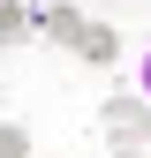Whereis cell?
Masks as SVG:
<instances>
[{
	"mask_svg": "<svg viewBox=\"0 0 151 158\" xmlns=\"http://www.w3.org/2000/svg\"><path fill=\"white\" fill-rule=\"evenodd\" d=\"M98 128L113 135V143L144 151V143H151V98H144V90H136V98H106V106H98Z\"/></svg>",
	"mask_w": 151,
	"mask_h": 158,
	"instance_id": "6da1fadb",
	"label": "cell"
},
{
	"mask_svg": "<svg viewBox=\"0 0 151 158\" xmlns=\"http://www.w3.org/2000/svg\"><path fill=\"white\" fill-rule=\"evenodd\" d=\"M113 158H144V151H128V143H113Z\"/></svg>",
	"mask_w": 151,
	"mask_h": 158,
	"instance_id": "52a82bcc",
	"label": "cell"
},
{
	"mask_svg": "<svg viewBox=\"0 0 151 158\" xmlns=\"http://www.w3.org/2000/svg\"><path fill=\"white\" fill-rule=\"evenodd\" d=\"M136 90L151 98V45H144V60H136Z\"/></svg>",
	"mask_w": 151,
	"mask_h": 158,
	"instance_id": "8992f818",
	"label": "cell"
},
{
	"mask_svg": "<svg viewBox=\"0 0 151 158\" xmlns=\"http://www.w3.org/2000/svg\"><path fill=\"white\" fill-rule=\"evenodd\" d=\"M76 53H83V60H98V68H106V60H113V30H106V23H98V30H83V45H76Z\"/></svg>",
	"mask_w": 151,
	"mask_h": 158,
	"instance_id": "3957f363",
	"label": "cell"
},
{
	"mask_svg": "<svg viewBox=\"0 0 151 158\" xmlns=\"http://www.w3.org/2000/svg\"><path fill=\"white\" fill-rule=\"evenodd\" d=\"M0 158H30V135H23V128H8V121H0Z\"/></svg>",
	"mask_w": 151,
	"mask_h": 158,
	"instance_id": "5b68a950",
	"label": "cell"
},
{
	"mask_svg": "<svg viewBox=\"0 0 151 158\" xmlns=\"http://www.w3.org/2000/svg\"><path fill=\"white\" fill-rule=\"evenodd\" d=\"M83 15H76V0H68V8H45V15H38V38H61V45H83Z\"/></svg>",
	"mask_w": 151,
	"mask_h": 158,
	"instance_id": "7a4b0ae2",
	"label": "cell"
},
{
	"mask_svg": "<svg viewBox=\"0 0 151 158\" xmlns=\"http://www.w3.org/2000/svg\"><path fill=\"white\" fill-rule=\"evenodd\" d=\"M0 38H8V45H15V38H30V15H23V8H0Z\"/></svg>",
	"mask_w": 151,
	"mask_h": 158,
	"instance_id": "277c9868",
	"label": "cell"
}]
</instances>
